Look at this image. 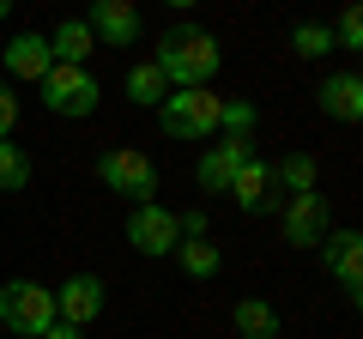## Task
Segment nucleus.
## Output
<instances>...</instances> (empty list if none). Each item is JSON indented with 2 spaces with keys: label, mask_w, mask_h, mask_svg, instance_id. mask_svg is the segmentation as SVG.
<instances>
[{
  "label": "nucleus",
  "mask_w": 363,
  "mask_h": 339,
  "mask_svg": "<svg viewBox=\"0 0 363 339\" xmlns=\"http://www.w3.org/2000/svg\"><path fill=\"white\" fill-rule=\"evenodd\" d=\"M152 67L169 79V91H188V85H206L212 73L224 67V55H218V37L212 30H169L164 43H157V55H152Z\"/></svg>",
  "instance_id": "f257e3e1"
},
{
  "label": "nucleus",
  "mask_w": 363,
  "mask_h": 339,
  "mask_svg": "<svg viewBox=\"0 0 363 339\" xmlns=\"http://www.w3.org/2000/svg\"><path fill=\"white\" fill-rule=\"evenodd\" d=\"M218 116H224V97L212 91V85H188V91H169L164 104H157V128L169 133V140L182 145H200L218 133Z\"/></svg>",
  "instance_id": "f03ea898"
},
{
  "label": "nucleus",
  "mask_w": 363,
  "mask_h": 339,
  "mask_svg": "<svg viewBox=\"0 0 363 339\" xmlns=\"http://www.w3.org/2000/svg\"><path fill=\"white\" fill-rule=\"evenodd\" d=\"M0 321L13 327L18 339H43V327L55 321V291L37 279H13L0 285Z\"/></svg>",
  "instance_id": "7ed1b4c3"
},
{
  "label": "nucleus",
  "mask_w": 363,
  "mask_h": 339,
  "mask_svg": "<svg viewBox=\"0 0 363 339\" xmlns=\"http://www.w3.org/2000/svg\"><path fill=\"white\" fill-rule=\"evenodd\" d=\"M97 176H104L109 194H133V200L157 194V164L145 152H133V145H109V152L97 157Z\"/></svg>",
  "instance_id": "20e7f679"
},
{
  "label": "nucleus",
  "mask_w": 363,
  "mask_h": 339,
  "mask_svg": "<svg viewBox=\"0 0 363 339\" xmlns=\"http://www.w3.org/2000/svg\"><path fill=\"white\" fill-rule=\"evenodd\" d=\"M37 85H43V104H49L55 116H91L97 97H104V91H97V79H91L85 67H67V61H55Z\"/></svg>",
  "instance_id": "39448f33"
},
{
  "label": "nucleus",
  "mask_w": 363,
  "mask_h": 339,
  "mask_svg": "<svg viewBox=\"0 0 363 339\" xmlns=\"http://www.w3.org/2000/svg\"><path fill=\"white\" fill-rule=\"evenodd\" d=\"M128 243L140 248V255H176V243H182L176 212H164L157 200H140V206L128 212Z\"/></svg>",
  "instance_id": "423d86ee"
},
{
  "label": "nucleus",
  "mask_w": 363,
  "mask_h": 339,
  "mask_svg": "<svg viewBox=\"0 0 363 339\" xmlns=\"http://www.w3.org/2000/svg\"><path fill=\"white\" fill-rule=\"evenodd\" d=\"M248 157H255V145H248V133H230L224 145H206V152H200V164H194L200 188H206V194H230L236 170H242Z\"/></svg>",
  "instance_id": "0eeeda50"
},
{
  "label": "nucleus",
  "mask_w": 363,
  "mask_h": 339,
  "mask_svg": "<svg viewBox=\"0 0 363 339\" xmlns=\"http://www.w3.org/2000/svg\"><path fill=\"white\" fill-rule=\"evenodd\" d=\"M97 315H104V279L79 273V279H67V285L55 291V321H67V327H91Z\"/></svg>",
  "instance_id": "6e6552de"
},
{
  "label": "nucleus",
  "mask_w": 363,
  "mask_h": 339,
  "mask_svg": "<svg viewBox=\"0 0 363 339\" xmlns=\"http://www.w3.org/2000/svg\"><path fill=\"white\" fill-rule=\"evenodd\" d=\"M91 37H104L109 49H128L140 37V13H133V0H91Z\"/></svg>",
  "instance_id": "1a4fd4ad"
},
{
  "label": "nucleus",
  "mask_w": 363,
  "mask_h": 339,
  "mask_svg": "<svg viewBox=\"0 0 363 339\" xmlns=\"http://www.w3.org/2000/svg\"><path fill=\"white\" fill-rule=\"evenodd\" d=\"M285 236L291 243H327V206H321V194H291V206H285Z\"/></svg>",
  "instance_id": "9d476101"
},
{
  "label": "nucleus",
  "mask_w": 363,
  "mask_h": 339,
  "mask_svg": "<svg viewBox=\"0 0 363 339\" xmlns=\"http://www.w3.org/2000/svg\"><path fill=\"white\" fill-rule=\"evenodd\" d=\"M55 67V49H49V37H37V30H25V37H13L6 43V73L13 79H30L37 85L43 73Z\"/></svg>",
  "instance_id": "9b49d317"
},
{
  "label": "nucleus",
  "mask_w": 363,
  "mask_h": 339,
  "mask_svg": "<svg viewBox=\"0 0 363 339\" xmlns=\"http://www.w3.org/2000/svg\"><path fill=\"white\" fill-rule=\"evenodd\" d=\"M230 200H236L242 212H267V206H272V164H267V157H248V164L236 170Z\"/></svg>",
  "instance_id": "f8f14e48"
},
{
  "label": "nucleus",
  "mask_w": 363,
  "mask_h": 339,
  "mask_svg": "<svg viewBox=\"0 0 363 339\" xmlns=\"http://www.w3.org/2000/svg\"><path fill=\"white\" fill-rule=\"evenodd\" d=\"M315 97H321V109H327L333 121H357V116H363V79H357V73H333Z\"/></svg>",
  "instance_id": "ddd939ff"
},
{
  "label": "nucleus",
  "mask_w": 363,
  "mask_h": 339,
  "mask_svg": "<svg viewBox=\"0 0 363 339\" xmlns=\"http://www.w3.org/2000/svg\"><path fill=\"white\" fill-rule=\"evenodd\" d=\"M333 279H339V291L357 303V291H363V236L357 230H339L333 236Z\"/></svg>",
  "instance_id": "4468645a"
},
{
  "label": "nucleus",
  "mask_w": 363,
  "mask_h": 339,
  "mask_svg": "<svg viewBox=\"0 0 363 339\" xmlns=\"http://www.w3.org/2000/svg\"><path fill=\"white\" fill-rule=\"evenodd\" d=\"M49 49H55V61H67V67H85V55L97 49V37H91V25H85V18H67V25H55Z\"/></svg>",
  "instance_id": "2eb2a0df"
},
{
  "label": "nucleus",
  "mask_w": 363,
  "mask_h": 339,
  "mask_svg": "<svg viewBox=\"0 0 363 339\" xmlns=\"http://www.w3.org/2000/svg\"><path fill=\"white\" fill-rule=\"evenodd\" d=\"M230 321H236V333H242V339H279V309L260 303V297H242L230 309Z\"/></svg>",
  "instance_id": "dca6fc26"
},
{
  "label": "nucleus",
  "mask_w": 363,
  "mask_h": 339,
  "mask_svg": "<svg viewBox=\"0 0 363 339\" xmlns=\"http://www.w3.org/2000/svg\"><path fill=\"white\" fill-rule=\"evenodd\" d=\"M128 97H133V104H164V97H169V79L157 73L152 61H140V67H128Z\"/></svg>",
  "instance_id": "f3484780"
},
{
  "label": "nucleus",
  "mask_w": 363,
  "mask_h": 339,
  "mask_svg": "<svg viewBox=\"0 0 363 339\" xmlns=\"http://www.w3.org/2000/svg\"><path fill=\"white\" fill-rule=\"evenodd\" d=\"M272 188H291V194H309L315 188V157H285V164H272Z\"/></svg>",
  "instance_id": "a211bd4d"
},
{
  "label": "nucleus",
  "mask_w": 363,
  "mask_h": 339,
  "mask_svg": "<svg viewBox=\"0 0 363 339\" xmlns=\"http://www.w3.org/2000/svg\"><path fill=\"white\" fill-rule=\"evenodd\" d=\"M291 49H297L303 61H321V55L333 49V30H327V25H315V18H303V25L291 30Z\"/></svg>",
  "instance_id": "6ab92c4d"
},
{
  "label": "nucleus",
  "mask_w": 363,
  "mask_h": 339,
  "mask_svg": "<svg viewBox=\"0 0 363 339\" xmlns=\"http://www.w3.org/2000/svg\"><path fill=\"white\" fill-rule=\"evenodd\" d=\"M176 255H182V273L188 279H212L218 273V248L212 243H176Z\"/></svg>",
  "instance_id": "aec40b11"
},
{
  "label": "nucleus",
  "mask_w": 363,
  "mask_h": 339,
  "mask_svg": "<svg viewBox=\"0 0 363 339\" xmlns=\"http://www.w3.org/2000/svg\"><path fill=\"white\" fill-rule=\"evenodd\" d=\"M25 182H30V157L0 140V188H25Z\"/></svg>",
  "instance_id": "412c9836"
},
{
  "label": "nucleus",
  "mask_w": 363,
  "mask_h": 339,
  "mask_svg": "<svg viewBox=\"0 0 363 339\" xmlns=\"http://www.w3.org/2000/svg\"><path fill=\"white\" fill-rule=\"evenodd\" d=\"M333 49H363V13L357 6H345V18H339V30H333Z\"/></svg>",
  "instance_id": "4be33fe9"
},
{
  "label": "nucleus",
  "mask_w": 363,
  "mask_h": 339,
  "mask_svg": "<svg viewBox=\"0 0 363 339\" xmlns=\"http://www.w3.org/2000/svg\"><path fill=\"white\" fill-rule=\"evenodd\" d=\"M218 128H230V133H248V128H255V109H248L242 97H230V104H224V116H218Z\"/></svg>",
  "instance_id": "5701e85b"
},
{
  "label": "nucleus",
  "mask_w": 363,
  "mask_h": 339,
  "mask_svg": "<svg viewBox=\"0 0 363 339\" xmlns=\"http://www.w3.org/2000/svg\"><path fill=\"white\" fill-rule=\"evenodd\" d=\"M13 128H18V97H13V85L0 79V140H13Z\"/></svg>",
  "instance_id": "b1692460"
},
{
  "label": "nucleus",
  "mask_w": 363,
  "mask_h": 339,
  "mask_svg": "<svg viewBox=\"0 0 363 339\" xmlns=\"http://www.w3.org/2000/svg\"><path fill=\"white\" fill-rule=\"evenodd\" d=\"M176 224H182V236H200V230H206V218H200V212H182Z\"/></svg>",
  "instance_id": "393cba45"
},
{
  "label": "nucleus",
  "mask_w": 363,
  "mask_h": 339,
  "mask_svg": "<svg viewBox=\"0 0 363 339\" xmlns=\"http://www.w3.org/2000/svg\"><path fill=\"white\" fill-rule=\"evenodd\" d=\"M43 339H79V327H67V321H49V327H43Z\"/></svg>",
  "instance_id": "a878e982"
},
{
  "label": "nucleus",
  "mask_w": 363,
  "mask_h": 339,
  "mask_svg": "<svg viewBox=\"0 0 363 339\" xmlns=\"http://www.w3.org/2000/svg\"><path fill=\"white\" fill-rule=\"evenodd\" d=\"M164 6H176V13H182V6H200V0H164Z\"/></svg>",
  "instance_id": "bb28decb"
},
{
  "label": "nucleus",
  "mask_w": 363,
  "mask_h": 339,
  "mask_svg": "<svg viewBox=\"0 0 363 339\" xmlns=\"http://www.w3.org/2000/svg\"><path fill=\"white\" fill-rule=\"evenodd\" d=\"M6 13H13V0H0V18H6Z\"/></svg>",
  "instance_id": "cd10ccee"
}]
</instances>
